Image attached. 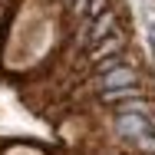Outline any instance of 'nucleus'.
Listing matches in <instances>:
<instances>
[{
    "label": "nucleus",
    "instance_id": "nucleus-1",
    "mask_svg": "<svg viewBox=\"0 0 155 155\" xmlns=\"http://www.w3.org/2000/svg\"><path fill=\"white\" fill-rule=\"evenodd\" d=\"M99 89L106 93V89H129V86H135L139 83V73H135V66H129V63H122V66H112V69H106V73H99Z\"/></svg>",
    "mask_w": 155,
    "mask_h": 155
},
{
    "label": "nucleus",
    "instance_id": "nucleus-2",
    "mask_svg": "<svg viewBox=\"0 0 155 155\" xmlns=\"http://www.w3.org/2000/svg\"><path fill=\"white\" fill-rule=\"evenodd\" d=\"M116 125H119V132H122L125 139H139V135H145V132H155L152 119H149L145 112H119V116H116Z\"/></svg>",
    "mask_w": 155,
    "mask_h": 155
},
{
    "label": "nucleus",
    "instance_id": "nucleus-3",
    "mask_svg": "<svg viewBox=\"0 0 155 155\" xmlns=\"http://www.w3.org/2000/svg\"><path fill=\"white\" fill-rule=\"evenodd\" d=\"M122 43H125V36L112 30V33H106L102 40L93 43V53H89V56L99 63V60H106V56H112V53H122Z\"/></svg>",
    "mask_w": 155,
    "mask_h": 155
},
{
    "label": "nucleus",
    "instance_id": "nucleus-4",
    "mask_svg": "<svg viewBox=\"0 0 155 155\" xmlns=\"http://www.w3.org/2000/svg\"><path fill=\"white\" fill-rule=\"evenodd\" d=\"M116 30V13H112V10H102V13H99V17H93V27H89V40H102V36H106V33H112Z\"/></svg>",
    "mask_w": 155,
    "mask_h": 155
},
{
    "label": "nucleus",
    "instance_id": "nucleus-5",
    "mask_svg": "<svg viewBox=\"0 0 155 155\" xmlns=\"http://www.w3.org/2000/svg\"><path fill=\"white\" fill-rule=\"evenodd\" d=\"M119 112H149V102H145V96L132 93L129 102H119Z\"/></svg>",
    "mask_w": 155,
    "mask_h": 155
},
{
    "label": "nucleus",
    "instance_id": "nucleus-6",
    "mask_svg": "<svg viewBox=\"0 0 155 155\" xmlns=\"http://www.w3.org/2000/svg\"><path fill=\"white\" fill-rule=\"evenodd\" d=\"M132 145H139L142 152L155 155V132H145V135H139V139H132Z\"/></svg>",
    "mask_w": 155,
    "mask_h": 155
},
{
    "label": "nucleus",
    "instance_id": "nucleus-7",
    "mask_svg": "<svg viewBox=\"0 0 155 155\" xmlns=\"http://www.w3.org/2000/svg\"><path fill=\"white\" fill-rule=\"evenodd\" d=\"M86 3H89V7H83V10H86V17H89V20H93V17H99V13L109 7V0H86Z\"/></svg>",
    "mask_w": 155,
    "mask_h": 155
},
{
    "label": "nucleus",
    "instance_id": "nucleus-8",
    "mask_svg": "<svg viewBox=\"0 0 155 155\" xmlns=\"http://www.w3.org/2000/svg\"><path fill=\"white\" fill-rule=\"evenodd\" d=\"M152 50H155V27H152Z\"/></svg>",
    "mask_w": 155,
    "mask_h": 155
}]
</instances>
